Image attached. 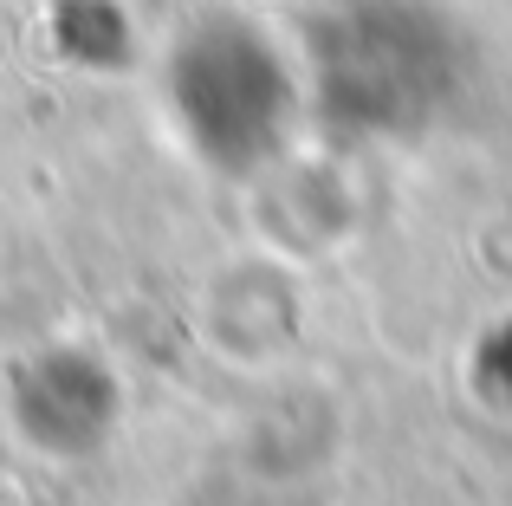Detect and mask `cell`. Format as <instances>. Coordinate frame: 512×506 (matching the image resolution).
<instances>
[{"mask_svg":"<svg viewBox=\"0 0 512 506\" xmlns=\"http://www.w3.org/2000/svg\"><path fill=\"white\" fill-rule=\"evenodd\" d=\"M299 72L273 52V39L253 26L214 20L182 39L169 65V111L195 156H208L227 176H253L286 150L292 117L305 111Z\"/></svg>","mask_w":512,"mask_h":506,"instance_id":"6da1fadb","label":"cell"},{"mask_svg":"<svg viewBox=\"0 0 512 506\" xmlns=\"http://www.w3.org/2000/svg\"><path fill=\"white\" fill-rule=\"evenodd\" d=\"M448 72L435 59V33L402 13H350L318 46L312 104L344 130H415L435 117Z\"/></svg>","mask_w":512,"mask_h":506,"instance_id":"7a4b0ae2","label":"cell"}]
</instances>
